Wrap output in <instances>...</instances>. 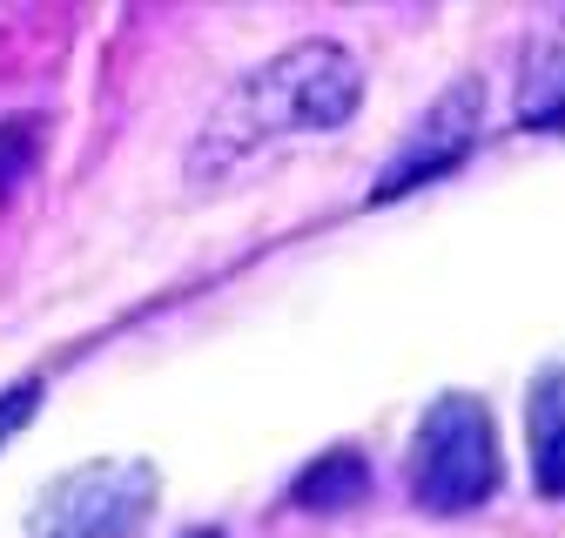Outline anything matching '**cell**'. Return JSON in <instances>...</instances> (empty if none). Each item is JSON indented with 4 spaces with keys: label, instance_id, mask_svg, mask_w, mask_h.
<instances>
[{
    "label": "cell",
    "instance_id": "cell-1",
    "mask_svg": "<svg viewBox=\"0 0 565 538\" xmlns=\"http://www.w3.org/2000/svg\"><path fill=\"white\" fill-rule=\"evenodd\" d=\"M364 108V67L350 47L337 41H297L269 54L263 67L209 108L195 149H189V175L216 182L230 169H243L249 155H263L269 142H290V134H337L350 115Z\"/></svg>",
    "mask_w": 565,
    "mask_h": 538
},
{
    "label": "cell",
    "instance_id": "cell-2",
    "mask_svg": "<svg viewBox=\"0 0 565 538\" xmlns=\"http://www.w3.org/2000/svg\"><path fill=\"white\" fill-rule=\"evenodd\" d=\"M505 478V458H499V424H491L484 397L471 390H445L431 411L417 418L411 438V464H404V485L424 512H478Z\"/></svg>",
    "mask_w": 565,
    "mask_h": 538
},
{
    "label": "cell",
    "instance_id": "cell-3",
    "mask_svg": "<svg viewBox=\"0 0 565 538\" xmlns=\"http://www.w3.org/2000/svg\"><path fill=\"white\" fill-rule=\"evenodd\" d=\"M162 471L149 458H88L34 498V538H135L156 518Z\"/></svg>",
    "mask_w": 565,
    "mask_h": 538
},
{
    "label": "cell",
    "instance_id": "cell-4",
    "mask_svg": "<svg viewBox=\"0 0 565 538\" xmlns=\"http://www.w3.org/2000/svg\"><path fill=\"white\" fill-rule=\"evenodd\" d=\"M478 115H484V82H478V75L451 82L431 108L417 115V128L404 134V149L384 162V175L371 182V202H397V195H411V189H424V182L451 175V169L471 155V142H478Z\"/></svg>",
    "mask_w": 565,
    "mask_h": 538
},
{
    "label": "cell",
    "instance_id": "cell-5",
    "mask_svg": "<svg viewBox=\"0 0 565 538\" xmlns=\"http://www.w3.org/2000/svg\"><path fill=\"white\" fill-rule=\"evenodd\" d=\"M525 444H532V485H539V498H565V364H552V370L532 377Z\"/></svg>",
    "mask_w": 565,
    "mask_h": 538
},
{
    "label": "cell",
    "instance_id": "cell-6",
    "mask_svg": "<svg viewBox=\"0 0 565 538\" xmlns=\"http://www.w3.org/2000/svg\"><path fill=\"white\" fill-rule=\"evenodd\" d=\"M519 128H565V8L525 47V67H519Z\"/></svg>",
    "mask_w": 565,
    "mask_h": 538
},
{
    "label": "cell",
    "instance_id": "cell-7",
    "mask_svg": "<svg viewBox=\"0 0 565 538\" xmlns=\"http://www.w3.org/2000/svg\"><path fill=\"white\" fill-rule=\"evenodd\" d=\"M364 492H371V464H364L358 444H330L323 458H310L297 471V485H290V498L303 512H343V505H358Z\"/></svg>",
    "mask_w": 565,
    "mask_h": 538
},
{
    "label": "cell",
    "instance_id": "cell-8",
    "mask_svg": "<svg viewBox=\"0 0 565 538\" xmlns=\"http://www.w3.org/2000/svg\"><path fill=\"white\" fill-rule=\"evenodd\" d=\"M41 134H47L41 115H8V121H0V195H14V189L34 175V162H41Z\"/></svg>",
    "mask_w": 565,
    "mask_h": 538
},
{
    "label": "cell",
    "instance_id": "cell-9",
    "mask_svg": "<svg viewBox=\"0 0 565 538\" xmlns=\"http://www.w3.org/2000/svg\"><path fill=\"white\" fill-rule=\"evenodd\" d=\"M34 411H41V377H21V384L0 390V444H8V438H14Z\"/></svg>",
    "mask_w": 565,
    "mask_h": 538
},
{
    "label": "cell",
    "instance_id": "cell-10",
    "mask_svg": "<svg viewBox=\"0 0 565 538\" xmlns=\"http://www.w3.org/2000/svg\"><path fill=\"white\" fill-rule=\"evenodd\" d=\"M182 538H230V531H182Z\"/></svg>",
    "mask_w": 565,
    "mask_h": 538
}]
</instances>
